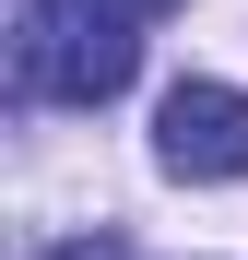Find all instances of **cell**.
<instances>
[{
  "instance_id": "obj_1",
  "label": "cell",
  "mask_w": 248,
  "mask_h": 260,
  "mask_svg": "<svg viewBox=\"0 0 248 260\" xmlns=\"http://www.w3.org/2000/svg\"><path fill=\"white\" fill-rule=\"evenodd\" d=\"M130 71H142V24L118 0H24L12 12V83L24 95L107 107V95H130Z\"/></svg>"
},
{
  "instance_id": "obj_2",
  "label": "cell",
  "mask_w": 248,
  "mask_h": 260,
  "mask_svg": "<svg viewBox=\"0 0 248 260\" xmlns=\"http://www.w3.org/2000/svg\"><path fill=\"white\" fill-rule=\"evenodd\" d=\"M154 166L189 178V189L248 178V95H236V83H178V95L154 107Z\"/></svg>"
},
{
  "instance_id": "obj_3",
  "label": "cell",
  "mask_w": 248,
  "mask_h": 260,
  "mask_svg": "<svg viewBox=\"0 0 248 260\" xmlns=\"http://www.w3.org/2000/svg\"><path fill=\"white\" fill-rule=\"evenodd\" d=\"M36 260H130V248H107V237H71V248H36Z\"/></svg>"
},
{
  "instance_id": "obj_4",
  "label": "cell",
  "mask_w": 248,
  "mask_h": 260,
  "mask_svg": "<svg viewBox=\"0 0 248 260\" xmlns=\"http://www.w3.org/2000/svg\"><path fill=\"white\" fill-rule=\"evenodd\" d=\"M118 12H130V24H154V12H178V0H118Z\"/></svg>"
}]
</instances>
